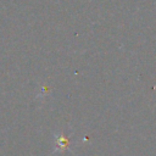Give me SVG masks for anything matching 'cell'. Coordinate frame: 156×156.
Wrapping results in <instances>:
<instances>
[{"instance_id":"cell-1","label":"cell","mask_w":156,"mask_h":156,"mask_svg":"<svg viewBox=\"0 0 156 156\" xmlns=\"http://www.w3.org/2000/svg\"><path fill=\"white\" fill-rule=\"evenodd\" d=\"M67 145H68V140H67V138H65L63 135H61V136L57 139V149L63 150V149H66Z\"/></svg>"}]
</instances>
